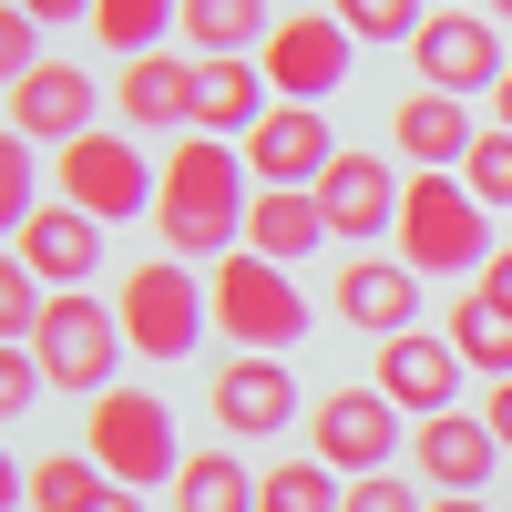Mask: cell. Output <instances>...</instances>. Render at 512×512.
I'll use <instances>...</instances> for the list:
<instances>
[{
    "instance_id": "d6a6232c",
    "label": "cell",
    "mask_w": 512,
    "mask_h": 512,
    "mask_svg": "<svg viewBox=\"0 0 512 512\" xmlns=\"http://www.w3.org/2000/svg\"><path fill=\"white\" fill-rule=\"evenodd\" d=\"M31 72H41V21L21 11V0H0V93L31 82Z\"/></svg>"
},
{
    "instance_id": "44dd1931",
    "label": "cell",
    "mask_w": 512,
    "mask_h": 512,
    "mask_svg": "<svg viewBox=\"0 0 512 512\" xmlns=\"http://www.w3.org/2000/svg\"><path fill=\"white\" fill-rule=\"evenodd\" d=\"M390 123H400V154H410V175H461V154L482 144V134H472V113H461L451 93H410Z\"/></svg>"
},
{
    "instance_id": "6da1fadb",
    "label": "cell",
    "mask_w": 512,
    "mask_h": 512,
    "mask_svg": "<svg viewBox=\"0 0 512 512\" xmlns=\"http://www.w3.org/2000/svg\"><path fill=\"white\" fill-rule=\"evenodd\" d=\"M246 205H256L246 154L216 144V134H175L164 185H154V236H164V256H185V267L236 256V246H246Z\"/></svg>"
},
{
    "instance_id": "b9f144b4",
    "label": "cell",
    "mask_w": 512,
    "mask_h": 512,
    "mask_svg": "<svg viewBox=\"0 0 512 512\" xmlns=\"http://www.w3.org/2000/svg\"><path fill=\"white\" fill-rule=\"evenodd\" d=\"M492 123H502V134H512V72H502V93H492Z\"/></svg>"
},
{
    "instance_id": "2e32d148",
    "label": "cell",
    "mask_w": 512,
    "mask_h": 512,
    "mask_svg": "<svg viewBox=\"0 0 512 512\" xmlns=\"http://www.w3.org/2000/svg\"><path fill=\"white\" fill-rule=\"evenodd\" d=\"M21 267L52 287V297H72V287H93V267H103V226L82 216V205H41V216L21 226Z\"/></svg>"
},
{
    "instance_id": "5bb4252c",
    "label": "cell",
    "mask_w": 512,
    "mask_h": 512,
    "mask_svg": "<svg viewBox=\"0 0 512 512\" xmlns=\"http://www.w3.org/2000/svg\"><path fill=\"white\" fill-rule=\"evenodd\" d=\"M400 185H410V175H390V154H338L328 175H318V216H328V236L369 246L379 226H400Z\"/></svg>"
},
{
    "instance_id": "8d00e7d4",
    "label": "cell",
    "mask_w": 512,
    "mask_h": 512,
    "mask_svg": "<svg viewBox=\"0 0 512 512\" xmlns=\"http://www.w3.org/2000/svg\"><path fill=\"white\" fill-rule=\"evenodd\" d=\"M482 297H492V308L512 318V246H492V267H482Z\"/></svg>"
},
{
    "instance_id": "d4e9b609",
    "label": "cell",
    "mask_w": 512,
    "mask_h": 512,
    "mask_svg": "<svg viewBox=\"0 0 512 512\" xmlns=\"http://www.w3.org/2000/svg\"><path fill=\"white\" fill-rule=\"evenodd\" d=\"M451 349H461V369H492V379H512V318L492 308V297L472 287V297H451Z\"/></svg>"
},
{
    "instance_id": "484cf974",
    "label": "cell",
    "mask_w": 512,
    "mask_h": 512,
    "mask_svg": "<svg viewBox=\"0 0 512 512\" xmlns=\"http://www.w3.org/2000/svg\"><path fill=\"white\" fill-rule=\"evenodd\" d=\"M256 512H349V482L297 451V461H277V472L256 482Z\"/></svg>"
},
{
    "instance_id": "e575fe53",
    "label": "cell",
    "mask_w": 512,
    "mask_h": 512,
    "mask_svg": "<svg viewBox=\"0 0 512 512\" xmlns=\"http://www.w3.org/2000/svg\"><path fill=\"white\" fill-rule=\"evenodd\" d=\"M349 512H431L400 472H369V482H349Z\"/></svg>"
},
{
    "instance_id": "9c48e42d",
    "label": "cell",
    "mask_w": 512,
    "mask_h": 512,
    "mask_svg": "<svg viewBox=\"0 0 512 512\" xmlns=\"http://www.w3.org/2000/svg\"><path fill=\"white\" fill-rule=\"evenodd\" d=\"M410 72H420V93H451V103H472V93H502V41L482 11H431L410 41Z\"/></svg>"
},
{
    "instance_id": "ffe728a7",
    "label": "cell",
    "mask_w": 512,
    "mask_h": 512,
    "mask_svg": "<svg viewBox=\"0 0 512 512\" xmlns=\"http://www.w3.org/2000/svg\"><path fill=\"white\" fill-rule=\"evenodd\" d=\"M267 113H277V103H267V72H256V52H246V62H195V134L246 144Z\"/></svg>"
},
{
    "instance_id": "f1b7e54d",
    "label": "cell",
    "mask_w": 512,
    "mask_h": 512,
    "mask_svg": "<svg viewBox=\"0 0 512 512\" xmlns=\"http://www.w3.org/2000/svg\"><path fill=\"white\" fill-rule=\"evenodd\" d=\"M31 216H41V154H31V134L0 123V236H21Z\"/></svg>"
},
{
    "instance_id": "e0dca14e",
    "label": "cell",
    "mask_w": 512,
    "mask_h": 512,
    "mask_svg": "<svg viewBox=\"0 0 512 512\" xmlns=\"http://www.w3.org/2000/svg\"><path fill=\"white\" fill-rule=\"evenodd\" d=\"M410 461H420V482H431V492H482V482H492V461H502V441H492V420L441 410V420H420Z\"/></svg>"
},
{
    "instance_id": "f35d334b",
    "label": "cell",
    "mask_w": 512,
    "mask_h": 512,
    "mask_svg": "<svg viewBox=\"0 0 512 512\" xmlns=\"http://www.w3.org/2000/svg\"><path fill=\"white\" fill-rule=\"evenodd\" d=\"M11 502H31V472H21L11 451H0V512H11Z\"/></svg>"
},
{
    "instance_id": "83f0119b",
    "label": "cell",
    "mask_w": 512,
    "mask_h": 512,
    "mask_svg": "<svg viewBox=\"0 0 512 512\" xmlns=\"http://www.w3.org/2000/svg\"><path fill=\"white\" fill-rule=\"evenodd\" d=\"M164 21H185V0H93V31L113 41L123 62H144L154 41H164Z\"/></svg>"
},
{
    "instance_id": "ac0fdd59",
    "label": "cell",
    "mask_w": 512,
    "mask_h": 512,
    "mask_svg": "<svg viewBox=\"0 0 512 512\" xmlns=\"http://www.w3.org/2000/svg\"><path fill=\"white\" fill-rule=\"evenodd\" d=\"M338 318L369 328V338L420 328V287H410V267H400V256H349V267H338Z\"/></svg>"
},
{
    "instance_id": "8992f818",
    "label": "cell",
    "mask_w": 512,
    "mask_h": 512,
    "mask_svg": "<svg viewBox=\"0 0 512 512\" xmlns=\"http://www.w3.org/2000/svg\"><path fill=\"white\" fill-rule=\"evenodd\" d=\"M31 359H41V379L52 390H82V400H103L113 390V369H123V318L103 308V297H52L41 308V328H31Z\"/></svg>"
},
{
    "instance_id": "4316f807",
    "label": "cell",
    "mask_w": 512,
    "mask_h": 512,
    "mask_svg": "<svg viewBox=\"0 0 512 512\" xmlns=\"http://www.w3.org/2000/svg\"><path fill=\"white\" fill-rule=\"evenodd\" d=\"M113 482L93 472V451H41L31 461V512H93Z\"/></svg>"
},
{
    "instance_id": "8fae6325",
    "label": "cell",
    "mask_w": 512,
    "mask_h": 512,
    "mask_svg": "<svg viewBox=\"0 0 512 512\" xmlns=\"http://www.w3.org/2000/svg\"><path fill=\"white\" fill-rule=\"evenodd\" d=\"M318 461H328V472H349V482L400 472V410L379 400V390H328V400H318Z\"/></svg>"
},
{
    "instance_id": "277c9868",
    "label": "cell",
    "mask_w": 512,
    "mask_h": 512,
    "mask_svg": "<svg viewBox=\"0 0 512 512\" xmlns=\"http://www.w3.org/2000/svg\"><path fill=\"white\" fill-rule=\"evenodd\" d=\"M113 318H123V349L154 359V369L195 359V349H205V328H216V308H205V277L185 267V256H144V267L123 277Z\"/></svg>"
},
{
    "instance_id": "60d3db41",
    "label": "cell",
    "mask_w": 512,
    "mask_h": 512,
    "mask_svg": "<svg viewBox=\"0 0 512 512\" xmlns=\"http://www.w3.org/2000/svg\"><path fill=\"white\" fill-rule=\"evenodd\" d=\"M93 512H144V492H123V482H113V492H103Z\"/></svg>"
},
{
    "instance_id": "cb8c5ba5",
    "label": "cell",
    "mask_w": 512,
    "mask_h": 512,
    "mask_svg": "<svg viewBox=\"0 0 512 512\" xmlns=\"http://www.w3.org/2000/svg\"><path fill=\"white\" fill-rule=\"evenodd\" d=\"M175 512H256V482L236 451H185L175 472Z\"/></svg>"
},
{
    "instance_id": "7bdbcfd3",
    "label": "cell",
    "mask_w": 512,
    "mask_h": 512,
    "mask_svg": "<svg viewBox=\"0 0 512 512\" xmlns=\"http://www.w3.org/2000/svg\"><path fill=\"white\" fill-rule=\"evenodd\" d=\"M482 11H492V21H512V0H482Z\"/></svg>"
},
{
    "instance_id": "7c38bea8",
    "label": "cell",
    "mask_w": 512,
    "mask_h": 512,
    "mask_svg": "<svg viewBox=\"0 0 512 512\" xmlns=\"http://www.w3.org/2000/svg\"><path fill=\"white\" fill-rule=\"evenodd\" d=\"M205 400H216V431L226 441H277L297 420V369L287 359H226L205 379Z\"/></svg>"
},
{
    "instance_id": "74e56055",
    "label": "cell",
    "mask_w": 512,
    "mask_h": 512,
    "mask_svg": "<svg viewBox=\"0 0 512 512\" xmlns=\"http://www.w3.org/2000/svg\"><path fill=\"white\" fill-rule=\"evenodd\" d=\"M482 420H492V441L512 451V379H492V400H482Z\"/></svg>"
},
{
    "instance_id": "f546056e",
    "label": "cell",
    "mask_w": 512,
    "mask_h": 512,
    "mask_svg": "<svg viewBox=\"0 0 512 512\" xmlns=\"http://www.w3.org/2000/svg\"><path fill=\"white\" fill-rule=\"evenodd\" d=\"M41 308H52V287H41V277L21 267V246H0V349H31Z\"/></svg>"
},
{
    "instance_id": "52a82bcc",
    "label": "cell",
    "mask_w": 512,
    "mask_h": 512,
    "mask_svg": "<svg viewBox=\"0 0 512 512\" xmlns=\"http://www.w3.org/2000/svg\"><path fill=\"white\" fill-rule=\"evenodd\" d=\"M154 164L134 154V134H82V144H62L52 154V195L62 205H82L93 226H123V216H154Z\"/></svg>"
},
{
    "instance_id": "9a60e30c",
    "label": "cell",
    "mask_w": 512,
    "mask_h": 512,
    "mask_svg": "<svg viewBox=\"0 0 512 512\" xmlns=\"http://www.w3.org/2000/svg\"><path fill=\"white\" fill-rule=\"evenodd\" d=\"M93 72H72V62H41L31 82H11V134H31V144H82V134H103V123H93Z\"/></svg>"
},
{
    "instance_id": "ba28073f",
    "label": "cell",
    "mask_w": 512,
    "mask_h": 512,
    "mask_svg": "<svg viewBox=\"0 0 512 512\" xmlns=\"http://www.w3.org/2000/svg\"><path fill=\"white\" fill-rule=\"evenodd\" d=\"M349 62H359V41H349L338 11H297V21L267 31V52H256V72H267L277 103H328L338 82H349Z\"/></svg>"
},
{
    "instance_id": "ee69618b",
    "label": "cell",
    "mask_w": 512,
    "mask_h": 512,
    "mask_svg": "<svg viewBox=\"0 0 512 512\" xmlns=\"http://www.w3.org/2000/svg\"><path fill=\"white\" fill-rule=\"evenodd\" d=\"M441 11H482V0H441Z\"/></svg>"
},
{
    "instance_id": "ab89813d",
    "label": "cell",
    "mask_w": 512,
    "mask_h": 512,
    "mask_svg": "<svg viewBox=\"0 0 512 512\" xmlns=\"http://www.w3.org/2000/svg\"><path fill=\"white\" fill-rule=\"evenodd\" d=\"M431 512H492L482 492H431Z\"/></svg>"
},
{
    "instance_id": "1f68e13d",
    "label": "cell",
    "mask_w": 512,
    "mask_h": 512,
    "mask_svg": "<svg viewBox=\"0 0 512 512\" xmlns=\"http://www.w3.org/2000/svg\"><path fill=\"white\" fill-rule=\"evenodd\" d=\"M461 185H472L482 205H512V134L502 123H482V144L461 154Z\"/></svg>"
},
{
    "instance_id": "4fadbf2b",
    "label": "cell",
    "mask_w": 512,
    "mask_h": 512,
    "mask_svg": "<svg viewBox=\"0 0 512 512\" xmlns=\"http://www.w3.org/2000/svg\"><path fill=\"white\" fill-rule=\"evenodd\" d=\"M236 154H246V175H256V185H297V195H318V175L338 164V144H328L318 103H277V113L236 144Z\"/></svg>"
},
{
    "instance_id": "5b68a950",
    "label": "cell",
    "mask_w": 512,
    "mask_h": 512,
    "mask_svg": "<svg viewBox=\"0 0 512 512\" xmlns=\"http://www.w3.org/2000/svg\"><path fill=\"white\" fill-rule=\"evenodd\" d=\"M82 451H93V472L123 482V492H154V482L185 472L175 461V410H164L154 390H103L93 420H82Z\"/></svg>"
},
{
    "instance_id": "836d02e7",
    "label": "cell",
    "mask_w": 512,
    "mask_h": 512,
    "mask_svg": "<svg viewBox=\"0 0 512 512\" xmlns=\"http://www.w3.org/2000/svg\"><path fill=\"white\" fill-rule=\"evenodd\" d=\"M41 390H52V379H41V359H31V349H0V431H11Z\"/></svg>"
},
{
    "instance_id": "d6986e66",
    "label": "cell",
    "mask_w": 512,
    "mask_h": 512,
    "mask_svg": "<svg viewBox=\"0 0 512 512\" xmlns=\"http://www.w3.org/2000/svg\"><path fill=\"white\" fill-rule=\"evenodd\" d=\"M113 113L123 123H164V134H195V62L185 52H144L113 72Z\"/></svg>"
},
{
    "instance_id": "7402d4cb",
    "label": "cell",
    "mask_w": 512,
    "mask_h": 512,
    "mask_svg": "<svg viewBox=\"0 0 512 512\" xmlns=\"http://www.w3.org/2000/svg\"><path fill=\"white\" fill-rule=\"evenodd\" d=\"M318 236H328L318 195H297V185H256V205H246V256L297 267V256H318Z\"/></svg>"
},
{
    "instance_id": "3957f363",
    "label": "cell",
    "mask_w": 512,
    "mask_h": 512,
    "mask_svg": "<svg viewBox=\"0 0 512 512\" xmlns=\"http://www.w3.org/2000/svg\"><path fill=\"white\" fill-rule=\"evenodd\" d=\"M205 308L226 328V359H287L297 338H308V297L287 287V267L267 256H216V277H205Z\"/></svg>"
},
{
    "instance_id": "30bf717a",
    "label": "cell",
    "mask_w": 512,
    "mask_h": 512,
    "mask_svg": "<svg viewBox=\"0 0 512 512\" xmlns=\"http://www.w3.org/2000/svg\"><path fill=\"white\" fill-rule=\"evenodd\" d=\"M379 400H390L400 420H441V410H461V349L451 338H431V328H400V338H379Z\"/></svg>"
},
{
    "instance_id": "4dcf8cb0",
    "label": "cell",
    "mask_w": 512,
    "mask_h": 512,
    "mask_svg": "<svg viewBox=\"0 0 512 512\" xmlns=\"http://www.w3.org/2000/svg\"><path fill=\"white\" fill-rule=\"evenodd\" d=\"M338 21H349V41H420V21H431V0H328Z\"/></svg>"
},
{
    "instance_id": "603a6c76",
    "label": "cell",
    "mask_w": 512,
    "mask_h": 512,
    "mask_svg": "<svg viewBox=\"0 0 512 512\" xmlns=\"http://www.w3.org/2000/svg\"><path fill=\"white\" fill-rule=\"evenodd\" d=\"M267 0H185V41H195V62H246V41L267 52Z\"/></svg>"
},
{
    "instance_id": "7a4b0ae2",
    "label": "cell",
    "mask_w": 512,
    "mask_h": 512,
    "mask_svg": "<svg viewBox=\"0 0 512 512\" xmlns=\"http://www.w3.org/2000/svg\"><path fill=\"white\" fill-rule=\"evenodd\" d=\"M400 267L410 277H472V267H492V205L461 175H410L400 185Z\"/></svg>"
},
{
    "instance_id": "d590c367",
    "label": "cell",
    "mask_w": 512,
    "mask_h": 512,
    "mask_svg": "<svg viewBox=\"0 0 512 512\" xmlns=\"http://www.w3.org/2000/svg\"><path fill=\"white\" fill-rule=\"evenodd\" d=\"M21 11H31L41 31H72V21H93V0H21Z\"/></svg>"
}]
</instances>
